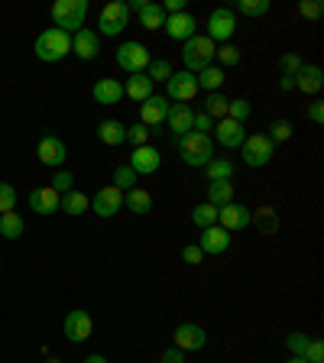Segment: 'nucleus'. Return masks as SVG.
Instances as JSON below:
<instances>
[{"label": "nucleus", "mask_w": 324, "mask_h": 363, "mask_svg": "<svg viewBox=\"0 0 324 363\" xmlns=\"http://www.w3.org/2000/svg\"><path fill=\"white\" fill-rule=\"evenodd\" d=\"M175 143V150H179V156H181V162L185 166H195V169H201V166H208L214 159V140L208 133H185V136H179V140H172Z\"/></svg>", "instance_id": "f257e3e1"}, {"label": "nucleus", "mask_w": 324, "mask_h": 363, "mask_svg": "<svg viewBox=\"0 0 324 363\" xmlns=\"http://www.w3.org/2000/svg\"><path fill=\"white\" fill-rule=\"evenodd\" d=\"M33 52H36L39 62H62L68 52H72V36L62 33V30H55V26H49V30H43L36 36Z\"/></svg>", "instance_id": "f03ea898"}, {"label": "nucleus", "mask_w": 324, "mask_h": 363, "mask_svg": "<svg viewBox=\"0 0 324 363\" xmlns=\"http://www.w3.org/2000/svg\"><path fill=\"white\" fill-rule=\"evenodd\" d=\"M84 16H88V0H55L52 4V23L55 30L62 33H78L84 26Z\"/></svg>", "instance_id": "7ed1b4c3"}, {"label": "nucleus", "mask_w": 324, "mask_h": 363, "mask_svg": "<svg viewBox=\"0 0 324 363\" xmlns=\"http://www.w3.org/2000/svg\"><path fill=\"white\" fill-rule=\"evenodd\" d=\"M214 49H218V45H214L208 36H201V33H195L191 39H185V45H181V62H185V72L198 75L201 68H208V65H211V59H214Z\"/></svg>", "instance_id": "20e7f679"}, {"label": "nucleus", "mask_w": 324, "mask_h": 363, "mask_svg": "<svg viewBox=\"0 0 324 363\" xmlns=\"http://www.w3.org/2000/svg\"><path fill=\"white\" fill-rule=\"evenodd\" d=\"M240 150H243V162H247L250 169H263V166H269V159L276 156V143H272L269 136H263V133L247 136Z\"/></svg>", "instance_id": "39448f33"}, {"label": "nucleus", "mask_w": 324, "mask_h": 363, "mask_svg": "<svg viewBox=\"0 0 324 363\" xmlns=\"http://www.w3.org/2000/svg\"><path fill=\"white\" fill-rule=\"evenodd\" d=\"M117 65H121L123 72H130V75H140V72H146V65H150V49H146L143 43L130 39V43H123L121 49H117Z\"/></svg>", "instance_id": "423d86ee"}, {"label": "nucleus", "mask_w": 324, "mask_h": 363, "mask_svg": "<svg viewBox=\"0 0 324 363\" xmlns=\"http://www.w3.org/2000/svg\"><path fill=\"white\" fill-rule=\"evenodd\" d=\"M237 33V13L227 7H218L211 16H208V33L204 36L211 43H230V36Z\"/></svg>", "instance_id": "0eeeda50"}, {"label": "nucleus", "mask_w": 324, "mask_h": 363, "mask_svg": "<svg viewBox=\"0 0 324 363\" xmlns=\"http://www.w3.org/2000/svg\"><path fill=\"white\" fill-rule=\"evenodd\" d=\"M127 23H130V10H127V4H123V0H111V4H107V7L101 10V20H98L101 36H121Z\"/></svg>", "instance_id": "6e6552de"}, {"label": "nucleus", "mask_w": 324, "mask_h": 363, "mask_svg": "<svg viewBox=\"0 0 324 363\" xmlns=\"http://www.w3.org/2000/svg\"><path fill=\"white\" fill-rule=\"evenodd\" d=\"M198 94V82L191 72H172V78L166 82V98L175 101V104H185Z\"/></svg>", "instance_id": "1a4fd4ad"}, {"label": "nucleus", "mask_w": 324, "mask_h": 363, "mask_svg": "<svg viewBox=\"0 0 324 363\" xmlns=\"http://www.w3.org/2000/svg\"><path fill=\"white\" fill-rule=\"evenodd\" d=\"M121 208H123V191L117 185H104V189H98V195L91 198V211L98 218H113Z\"/></svg>", "instance_id": "9d476101"}, {"label": "nucleus", "mask_w": 324, "mask_h": 363, "mask_svg": "<svg viewBox=\"0 0 324 363\" xmlns=\"http://www.w3.org/2000/svg\"><path fill=\"white\" fill-rule=\"evenodd\" d=\"M62 331H65V337L72 340V344H84V340L91 337V331H94V321H91L88 311L75 308V311H68V315H65Z\"/></svg>", "instance_id": "9b49d317"}, {"label": "nucleus", "mask_w": 324, "mask_h": 363, "mask_svg": "<svg viewBox=\"0 0 324 363\" xmlns=\"http://www.w3.org/2000/svg\"><path fill=\"white\" fill-rule=\"evenodd\" d=\"M218 220H220V227H224L227 234H230V230H247V227L253 224V211H250L247 204L230 201L218 211Z\"/></svg>", "instance_id": "f8f14e48"}, {"label": "nucleus", "mask_w": 324, "mask_h": 363, "mask_svg": "<svg viewBox=\"0 0 324 363\" xmlns=\"http://www.w3.org/2000/svg\"><path fill=\"white\" fill-rule=\"evenodd\" d=\"M36 156H39V162H43V166L59 169L62 162L68 159V146H65V140H59V136H43V140H39V146H36Z\"/></svg>", "instance_id": "ddd939ff"}, {"label": "nucleus", "mask_w": 324, "mask_h": 363, "mask_svg": "<svg viewBox=\"0 0 324 363\" xmlns=\"http://www.w3.org/2000/svg\"><path fill=\"white\" fill-rule=\"evenodd\" d=\"M169 117V98L166 94H152L140 104V123L143 127H159V123H166Z\"/></svg>", "instance_id": "4468645a"}, {"label": "nucleus", "mask_w": 324, "mask_h": 363, "mask_svg": "<svg viewBox=\"0 0 324 363\" xmlns=\"http://www.w3.org/2000/svg\"><path fill=\"white\" fill-rule=\"evenodd\" d=\"M162 30H166L172 39L185 43V39H191V36L198 33V20H195V13H189V10H181V13L166 16V26H162Z\"/></svg>", "instance_id": "2eb2a0df"}, {"label": "nucleus", "mask_w": 324, "mask_h": 363, "mask_svg": "<svg viewBox=\"0 0 324 363\" xmlns=\"http://www.w3.org/2000/svg\"><path fill=\"white\" fill-rule=\"evenodd\" d=\"M159 166H162V152L156 146H136L133 156H130V169L136 175H152Z\"/></svg>", "instance_id": "dca6fc26"}, {"label": "nucleus", "mask_w": 324, "mask_h": 363, "mask_svg": "<svg viewBox=\"0 0 324 363\" xmlns=\"http://www.w3.org/2000/svg\"><path fill=\"white\" fill-rule=\"evenodd\" d=\"M201 253L204 257H220V253H227L230 250V234H227L224 227H204V234H201Z\"/></svg>", "instance_id": "f3484780"}, {"label": "nucleus", "mask_w": 324, "mask_h": 363, "mask_svg": "<svg viewBox=\"0 0 324 363\" xmlns=\"http://www.w3.org/2000/svg\"><path fill=\"white\" fill-rule=\"evenodd\" d=\"M204 344H208V334H204L201 325L185 321V325L175 328V344H172V347H179V350H201Z\"/></svg>", "instance_id": "a211bd4d"}, {"label": "nucleus", "mask_w": 324, "mask_h": 363, "mask_svg": "<svg viewBox=\"0 0 324 363\" xmlns=\"http://www.w3.org/2000/svg\"><path fill=\"white\" fill-rule=\"evenodd\" d=\"M191 121H195V111H191L189 104H169V130H172V140H179V136L191 133Z\"/></svg>", "instance_id": "6ab92c4d"}, {"label": "nucleus", "mask_w": 324, "mask_h": 363, "mask_svg": "<svg viewBox=\"0 0 324 363\" xmlns=\"http://www.w3.org/2000/svg\"><path fill=\"white\" fill-rule=\"evenodd\" d=\"M214 140H218L220 146H227V150H234V146H243V140H247V130H243V123L224 117V121L214 127Z\"/></svg>", "instance_id": "aec40b11"}, {"label": "nucleus", "mask_w": 324, "mask_h": 363, "mask_svg": "<svg viewBox=\"0 0 324 363\" xmlns=\"http://www.w3.org/2000/svg\"><path fill=\"white\" fill-rule=\"evenodd\" d=\"M59 204H62V195L55 189H49V185H45V189H33L30 191V208L36 214H45V218H49V214L59 211Z\"/></svg>", "instance_id": "412c9836"}, {"label": "nucleus", "mask_w": 324, "mask_h": 363, "mask_svg": "<svg viewBox=\"0 0 324 363\" xmlns=\"http://www.w3.org/2000/svg\"><path fill=\"white\" fill-rule=\"evenodd\" d=\"M72 52H75L78 59L91 62L94 55H98V33L88 30V26H82V30L72 36Z\"/></svg>", "instance_id": "4be33fe9"}, {"label": "nucleus", "mask_w": 324, "mask_h": 363, "mask_svg": "<svg viewBox=\"0 0 324 363\" xmlns=\"http://www.w3.org/2000/svg\"><path fill=\"white\" fill-rule=\"evenodd\" d=\"M321 88H324V72L318 65H305L295 75V91H302V94H318Z\"/></svg>", "instance_id": "5701e85b"}, {"label": "nucleus", "mask_w": 324, "mask_h": 363, "mask_svg": "<svg viewBox=\"0 0 324 363\" xmlns=\"http://www.w3.org/2000/svg\"><path fill=\"white\" fill-rule=\"evenodd\" d=\"M91 94H94V101H98V104H121L123 84L117 82V78H101V82L91 88Z\"/></svg>", "instance_id": "b1692460"}, {"label": "nucleus", "mask_w": 324, "mask_h": 363, "mask_svg": "<svg viewBox=\"0 0 324 363\" xmlns=\"http://www.w3.org/2000/svg\"><path fill=\"white\" fill-rule=\"evenodd\" d=\"M98 140L107 146H123L127 143V127L121 121H101L98 123Z\"/></svg>", "instance_id": "393cba45"}, {"label": "nucleus", "mask_w": 324, "mask_h": 363, "mask_svg": "<svg viewBox=\"0 0 324 363\" xmlns=\"http://www.w3.org/2000/svg\"><path fill=\"white\" fill-rule=\"evenodd\" d=\"M123 94H127V98H133V101H140V104H143L146 98H152V82L146 78V72L130 75L127 84H123Z\"/></svg>", "instance_id": "a878e982"}, {"label": "nucleus", "mask_w": 324, "mask_h": 363, "mask_svg": "<svg viewBox=\"0 0 324 363\" xmlns=\"http://www.w3.org/2000/svg\"><path fill=\"white\" fill-rule=\"evenodd\" d=\"M59 211H65L68 218H78V214L91 211V198L84 195V191H68V195H62V204H59Z\"/></svg>", "instance_id": "bb28decb"}, {"label": "nucleus", "mask_w": 324, "mask_h": 363, "mask_svg": "<svg viewBox=\"0 0 324 363\" xmlns=\"http://www.w3.org/2000/svg\"><path fill=\"white\" fill-rule=\"evenodd\" d=\"M123 208H130L133 214H150L152 195L146 189H130V191H123Z\"/></svg>", "instance_id": "cd10ccee"}, {"label": "nucleus", "mask_w": 324, "mask_h": 363, "mask_svg": "<svg viewBox=\"0 0 324 363\" xmlns=\"http://www.w3.org/2000/svg\"><path fill=\"white\" fill-rule=\"evenodd\" d=\"M224 68H218V65H208V68H201L195 75V82H198V91H208V94H214V91L224 84Z\"/></svg>", "instance_id": "c85d7f7f"}, {"label": "nucleus", "mask_w": 324, "mask_h": 363, "mask_svg": "<svg viewBox=\"0 0 324 363\" xmlns=\"http://www.w3.org/2000/svg\"><path fill=\"white\" fill-rule=\"evenodd\" d=\"M237 172V166L230 162V159H218L214 156L208 166H204V175H208V182H230Z\"/></svg>", "instance_id": "c756f323"}, {"label": "nucleus", "mask_w": 324, "mask_h": 363, "mask_svg": "<svg viewBox=\"0 0 324 363\" xmlns=\"http://www.w3.org/2000/svg\"><path fill=\"white\" fill-rule=\"evenodd\" d=\"M140 26L143 30H162L166 26V10L159 7V4H146L143 10H140Z\"/></svg>", "instance_id": "7c9ffc66"}, {"label": "nucleus", "mask_w": 324, "mask_h": 363, "mask_svg": "<svg viewBox=\"0 0 324 363\" xmlns=\"http://www.w3.org/2000/svg\"><path fill=\"white\" fill-rule=\"evenodd\" d=\"M234 201V185L230 182H211L208 185V204H214V208H224V204Z\"/></svg>", "instance_id": "2f4dec72"}, {"label": "nucleus", "mask_w": 324, "mask_h": 363, "mask_svg": "<svg viewBox=\"0 0 324 363\" xmlns=\"http://www.w3.org/2000/svg\"><path fill=\"white\" fill-rule=\"evenodd\" d=\"M23 230H26V224H23V218H20L16 211L0 214V237H7V240H16Z\"/></svg>", "instance_id": "473e14b6"}, {"label": "nucleus", "mask_w": 324, "mask_h": 363, "mask_svg": "<svg viewBox=\"0 0 324 363\" xmlns=\"http://www.w3.org/2000/svg\"><path fill=\"white\" fill-rule=\"evenodd\" d=\"M201 111L208 113L211 121H224V117H227V98H224V94H218V91H214V94H208V101H204V107H201Z\"/></svg>", "instance_id": "72a5a7b5"}, {"label": "nucleus", "mask_w": 324, "mask_h": 363, "mask_svg": "<svg viewBox=\"0 0 324 363\" xmlns=\"http://www.w3.org/2000/svg\"><path fill=\"white\" fill-rule=\"evenodd\" d=\"M218 211H220V208H214V204L204 201V204H198L195 211H191V220H195V224L204 230V227H214V224H218Z\"/></svg>", "instance_id": "f704fd0d"}, {"label": "nucleus", "mask_w": 324, "mask_h": 363, "mask_svg": "<svg viewBox=\"0 0 324 363\" xmlns=\"http://www.w3.org/2000/svg\"><path fill=\"white\" fill-rule=\"evenodd\" d=\"M146 78H150L152 84L169 82V78H172V65H169V59H150V65H146Z\"/></svg>", "instance_id": "c9c22d12"}, {"label": "nucleus", "mask_w": 324, "mask_h": 363, "mask_svg": "<svg viewBox=\"0 0 324 363\" xmlns=\"http://www.w3.org/2000/svg\"><path fill=\"white\" fill-rule=\"evenodd\" d=\"M214 59L220 62V68H230V65H240V49L234 43H220L214 49Z\"/></svg>", "instance_id": "e433bc0d"}, {"label": "nucleus", "mask_w": 324, "mask_h": 363, "mask_svg": "<svg viewBox=\"0 0 324 363\" xmlns=\"http://www.w3.org/2000/svg\"><path fill=\"white\" fill-rule=\"evenodd\" d=\"M136 179H140V175H136L130 166H117V169H113V185H117L121 191L136 189Z\"/></svg>", "instance_id": "4c0bfd02"}, {"label": "nucleus", "mask_w": 324, "mask_h": 363, "mask_svg": "<svg viewBox=\"0 0 324 363\" xmlns=\"http://www.w3.org/2000/svg\"><path fill=\"white\" fill-rule=\"evenodd\" d=\"M250 111H253V107H250V101H247V98H234V101H227V117H230V121H237V123L247 121Z\"/></svg>", "instance_id": "58836bf2"}, {"label": "nucleus", "mask_w": 324, "mask_h": 363, "mask_svg": "<svg viewBox=\"0 0 324 363\" xmlns=\"http://www.w3.org/2000/svg\"><path fill=\"white\" fill-rule=\"evenodd\" d=\"M237 13L263 16V13H269V0H240V4H237Z\"/></svg>", "instance_id": "ea45409f"}, {"label": "nucleus", "mask_w": 324, "mask_h": 363, "mask_svg": "<svg viewBox=\"0 0 324 363\" xmlns=\"http://www.w3.org/2000/svg\"><path fill=\"white\" fill-rule=\"evenodd\" d=\"M16 208V189L10 182H0V214H10Z\"/></svg>", "instance_id": "a19ab883"}, {"label": "nucleus", "mask_w": 324, "mask_h": 363, "mask_svg": "<svg viewBox=\"0 0 324 363\" xmlns=\"http://www.w3.org/2000/svg\"><path fill=\"white\" fill-rule=\"evenodd\" d=\"M308 334H302V331H292L286 337V344H289V350H292V357H305V347H308Z\"/></svg>", "instance_id": "79ce46f5"}, {"label": "nucleus", "mask_w": 324, "mask_h": 363, "mask_svg": "<svg viewBox=\"0 0 324 363\" xmlns=\"http://www.w3.org/2000/svg\"><path fill=\"white\" fill-rule=\"evenodd\" d=\"M305 68V62H302V55H295V52H286L282 55V75H289V78H295L298 72Z\"/></svg>", "instance_id": "37998d69"}, {"label": "nucleus", "mask_w": 324, "mask_h": 363, "mask_svg": "<svg viewBox=\"0 0 324 363\" xmlns=\"http://www.w3.org/2000/svg\"><path fill=\"white\" fill-rule=\"evenodd\" d=\"M269 140H272V143H286V140H292V123H289V121H276L269 127Z\"/></svg>", "instance_id": "c03bdc74"}, {"label": "nucleus", "mask_w": 324, "mask_h": 363, "mask_svg": "<svg viewBox=\"0 0 324 363\" xmlns=\"http://www.w3.org/2000/svg\"><path fill=\"white\" fill-rule=\"evenodd\" d=\"M127 143L133 146H150V127L136 123V127H127Z\"/></svg>", "instance_id": "a18cd8bd"}, {"label": "nucleus", "mask_w": 324, "mask_h": 363, "mask_svg": "<svg viewBox=\"0 0 324 363\" xmlns=\"http://www.w3.org/2000/svg\"><path fill=\"white\" fill-rule=\"evenodd\" d=\"M298 13H302L305 20H321V13H324L321 0H302V4H298Z\"/></svg>", "instance_id": "49530a36"}, {"label": "nucleus", "mask_w": 324, "mask_h": 363, "mask_svg": "<svg viewBox=\"0 0 324 363\" xmlns=\"http://www.w3.org/2000/svg\"><path fill=\"white\" fill-rule=\"evenodd\" d=\"M72 185H75V175H72V172H55V179H52V185H49V189H55L59 195H68V191H72Z\"/></svg>", "instance_id": "de8ad7c7"}, {"label": "nucleus", "mask_w": 324, "mask_h": 363, "mask_svg": "<svg viewBox=\"0 0 324 363\" xmlns=\"http://www.w3.org/2000/svg\"><path fill=\"white\" fill-rule=\"evenodd\" d=\"M305 360L308 363H324V344L318 337L308 340V347H305Z\"/></svg>", "instance_id": "09e8293b"}, {"label": "nucleus", "mask_w": 324, "mask_h": 363, "mask_svg": "<svg viewBox=\"0 0 324 363\" xmlns=\"http://www.w3.org/2000/svg\"><path fill=\"white\" fill-rule=\"evenodd\" d=\"M181 259H185L189 266H198L204 259L201 247H198V243H185V247H181Z\"/></svg>", "instance_id": "8fccbe9b"}, {"label": "nucleus", "mask_w": 324, "mask_h": 363, "mask_svg": "<svg viewBox=\"0 0 324 363\" xmlns=\"http://www.w3.org/2000/svg\"><path fill=\"white\" fill-rule=\"evenodd\" d=\"M191 130H195V133H208V130H214V121L204 111H198L195 121H191Z\"/></svg>", "instance_id": "3c124183"}, {"label": "nucleus", "mask_w": 324, "mask_h": 363, "mask_svg": "<svg viewBox=\"0 0 324 363\" xmlns=\"http://www.w3.org/2000/svg\"><path fill=\"white\" fill-rule=\"evenodd\" d=\"M308 121L315 123V127H321L324 123V101H315V104L308 107Z\"/></svg>", "instance_id": "603ef678"}, {"label": "nucleus", "mask_w": 324, "mask_h": 363, "mask_svg": "<svg viewBox=\"0 0 324 363\" xmlns=\"http://www.w3.org/2000/svg\"><path fill=\"white\" fill-rule=\"evenodd\" d=\"M159 363H185V350L166 347V350H162V360H159Z\"/></svg>", "instance_id": "864d4df0"}, {"label": "nucleus", "mask_w": 324, "mask_h": 363, "mask_svg": "<svg viewBox=\"0 0 324 363\" xmlns=\"http://www.w3.org/2000/svg\"><path fill=\"white\" fill-rule=\"evenodd\" d=\"M279 88H282V91H295V78L282 75V78H279Z\"/></svg>", "instance_id": "5fc2aeb1"}, {"label": "nucleus", "mask_w": 324, "mask_h": 363, "mask_svg": "<svg viewBox=\"0 0 324 363\" xmlns=\"http://www.w3.org/2000/svg\"><path fill=\"white\" fill-rule=\"evenodd\" d=\"M84 363H107V357H101V354H91Z\"/></svg>", "instance_id": "6e6d98bb"}, {"label": "nucleus", "mask_w": 324, "mask_h": 363, "mask_svg": "<svg viewBox=\"0 0 324 363\" xmlns=\"http://www.w3.org/2000/svg\"><path fill=\"white\" fill-rule=\"evenodd\" d=\"M286 363H308V360H305V357H289Z\"/></svg>", "instance_id": "4d7b16f0"}, {"label": "nucleus", "mask_w": 324, "mask_h": 363, "mask_svg": "<svg viewBox=\"0 0 324 363\" xmlns=\"http://www.w3.org/2000/svg\"><path fill=\"white\" fill-rule=\"evenodd\" d=\"M49 363H62V360H59V357H52V360H49Z\"/></svg>", "instance_id": "13d9d810"}]
</instances>
